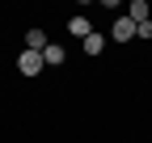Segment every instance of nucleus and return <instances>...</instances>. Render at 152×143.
Here are the masks:
<instances>
[{
	"instance_id": "nucleus-8",
	"label": "nucleus",
	"mask_w": 152,
	"mask_h": 143,
	"mask_svg": "<svg viewBox=\"0 0 152 143\" xmlns=\"http://www.w3.org/2000/svg\"><path fill=\"white\" fill-rule=\"evenodd\" d=\"M135 38H140V42H148V38H152V17H148V21H140V25H135Z\"/></svg>"
},
{
	"instance_id": "nucleus-7",
	"label": "nucleus",
	"mask_w": 152,
	"mask_h": 143,
	"mask_svg": "<svg viewBox=\"0 0 152 143\" xmlns=\"http://www.w3.org/2000/svg\"><path fill=\"white\" fill-rule=\"evenodd\" d=\"M127 17H131L135 25H140V21H148V4H144V0H135V4L127 9Z\"/></svg>"
},
{
	"instance_id": "nucleus-1",
	"label": "nucleus",
	"mask_w": 152,
	"mask_h": 143,
	"mask_svg": "<svg viewBox=\"0 0 152 143\" xmlns=\"http://www.w3.org/2000/svg\"><path fill=\"white\" fill-rule=\"evenodd\" d=\"M42 55H38V51H21V55H17V72H21L26 80H34V76H42Z\"/></svg>"
},
{
	"instance_id": "nucleus-2",
	"label": "nucleus",
	"mask_w": 152,
	"mask_h": 143,
	"mask_svg": "<svg viewBox=\"0 0 152 143\" xmlns=\"http://www.w3.org/2000/svg\"><path fill=\"white\" fill-rule=\"evenodd\" d=\"M110 38H114V42H131V38H135V21H131L127 13H123V17H114V25H110Z\"/></svg>"
},
{
	"instance_id": "nucleus-4",
	"label": "nucleus",
	"mask_w": 152,
	"mask_h": 143,
	"mask_svg": "<svg viewBox=\"0 0 152 143\" xmlns=\"http://www.w3.org/2000/svg\"><path fill=\"white\" fill-rule=\"evenodd\" d=\"M64 59H68V51H64V46H55V42H47V51H42V63H47V67H59Z\"/></svg>"
},
{
	"instance_id": "nucleus-6",
	"label": "nucleus",
	"mask_w": 152,
	"mask_h": 143,
	"mask_svg": "<svg viewBox=\"0 0 152 143\" xmlns=\"http://www.w3.org/2000/svg\"><path fill=\"white\" fill-rule=\"evenodd\" d=\"M26 51H38V55H42V51H47V34L42 30H30L26 34Z\"/></svg>"
},
{
	"instance_id": "nucleus-3",
	"label": "nucleus",
	"mask_w": 152,
	"mask_h": 143,
	"mask_svg": "<svg viewBox=\"0 0 152 143\" xmlns=\"http://www.w3.org/2000/svg\"><path fill=\"white\" fill-rule=\"evenodd\" d=\"M68 34H72V38H80V42H85L89 34H93V25H89V17H85V13H76L72 21H68Z\"/></svg>"
},
{
	"instance_id": "nucleus-5",
	"label": "nucleus",
	"mask_w": 152,
	"mask_h": 143,
	"mask_svg": "<svg viewBox=\"0 0 152 143\" xmlns=\"http://www.w3.org/2000/svg\"><path fill=\"white\" fill-rule=\"evenodd\" d=\"M80 46H85V55H102V51H106V34H97V30H93Z\"/></svg>"
}]
</instances>
